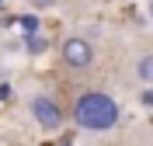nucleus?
Masks as SVG:
<instances>
[{
  "label": "nucleus",
  "mask_w": 153,
  "mask_h": 146,
  "mask_svg": "<svg viewBox=\"0 0 153 146\" xmlns=\"http://www.w3.org/2000/svg\"><path fill=\"white\" fill-rule=\"evenodd\" d=\"M73 122L91 132H111L118 125V104L105 90H84L73 104Z\"/></svg>",
  "instance_id": "f257e3e1"
},
{
  "label": "nucleus",
  "mask_w": 153,
  "mask_h": 146,
  "mask_svg": "<svg viewBox=\"0 0 153 146\" xmlns=\"http://www.w3.org/2000/svg\"><path fill=\"white\" fill-rule=\"evenodd\" d=\"M28 108H31V118H35V125L42 129V132H59V129H63V108H59L56 97L35 94Z\"/></svg>",
  "instance_id": "f03ea898"
},
{
  "label": "nucleus",
  "mask_w": 153,
  "mask_h": 146,
  "mask_svg": "<svg viewBox=\"0 0 153 146\" xmlns=\"http://www.w3.org/2000/svg\"><path fill=\"white\" fill-rule=\"evenodd\" d=\"M59 56H63V66H70V70H91V63H94V45H91L84 35H70V39H63V45H59Z\"/></svg>",
  "instance_id": "7ed1b4c3"
},
{
  "label": "nucleus",
  "mask_w": 153,
  "mask_h": 146,
  "mask_svg": "<svg viewBox=\"0 0 153 146\" xmlns=\"http://www.w3.org/2000/svg\"><path fill=\"white\" fill-rule=\"evenodd\" d=\"M136 77L143 80V84H153V52H150V56H143L139 63H136Z\"/></svg>",
  "instance_id": "20e7f679"
},
{
  "label": "nucleus",
  "mask_w": 153,
  "mask_h": 146,
  "mask_svg": "<svg viewBox=\"0 0 153 146\" xmlns=\"http://www.w3.org/2000/svg\"><path fill=\"white\" fill-rule=\"evenodd\" d=\"M25 45H28V52H45L49 49V39H42V35H38V31H28V35H25Z\"/></svg>",
  "instance_id": "39448f33"
},
{
  "label": "nucleus",
  "mask_w": 153,
  "mask_h": 146,
  "mask_svg": "<svg viewBox=\"0 0 153 146\" xmlns=\"http://www.w3.org/2000/svg\"><path fill=\"white\" fill-rule=\"evenodd\" d=\"M28 4H31L35 10H49V7H56L59 0H28Z\"/></svg>",
  "instance_id": "423d86ee"
},
{
  "label": "nucleus",
  "mask_w": 153,
  "mask_h": 146,
  "mask_svg": "<svg viewBox=\"0 0 153 146\" xmlns=\"http://www.w3.org/2000/svg\"><path fill=\"white\" fill-rule=\"evenodd\" d=\"M18 24H21V28H25V31H38V21H35V18H21Z\"/></svg>",
  "instance_id": "0eeeda50"
},
{
  "label": "nucleus",
  "mask_w": 153,
  "mask_h": 146,
  "mask_svg": "<svg viewBox=\"0 0 153 146\" xmlns=\"http://www.w3.org/2000/svg\"><path fill=\"white\" fill-rule=\"evenodd\" d=\"M139 101H143V104H150V108H153V84H150V87L143 90V94H139Z\"/></svg>",
  "instance_id": "6e6552de"
},
{
  "label": "nucleus",
  "mask_w": 153,
  "mask_h": 146,
  "mask_svg": "<svg viewBox=\"0 0 153 146\" xmlns=\"http://www.w3.org/2000/svg\"><path fill=\"white\" fill-rule=\"evenodd\" d=\"M7 97H10V87H7V84H0V101H7Z\"/></svg>",
  "instance_id": "1a4fd4ad"
},
{
  "label": "nucleus",
  "mask_w": 153,
  "mask_h": 146,
  "mask_svg": "<svg viewBox=\"0 0 153 146\" xmlns=\"http://www.w3.org/2000/svg\"><path fill=\"white\" fill-rule=\"evenodd\" d=\"M146 14H150V21H153V0H150V4H146Z\"/></svg>",
  "instance_id": "9d476101"
},
{
  "label": "nucleus",
  "mask_w": 153,
  "mask_h": 146,
  "mask_svg": "<svg viewBox=\"0 0 153 146\" xmlns=\"http://www.w3.org/2000/svg\"><path fill=\"white\" fill-rule=\"evenodd\" d=\"M0 10H4V0H0Z\"/></svg>",
  "instance_id": "9b49d317"
}]
</instances>
